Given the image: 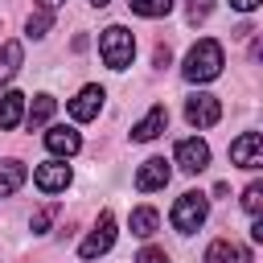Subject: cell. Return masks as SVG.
I'll list each match as a JSON object with an SVG mask.
<instances>
[{"mask_svg":"<svg viewBox=\"0 0 263 263\" xmlns=\"http://www.w3.org/2000/svg\"><path fill=\"white\" fill-rule=\"evenodd\" d=\"M185 78L189 82H214L218 74H222V45L214 41V37H201L189 53H185Z\"/></svg>","mask_w":263,"mask_h":263,"instance_id":"1","label":"cell"},{"mask_svg":"<svg viewBox=\"0 0 263 263\" xmlns=\"http://www.w3.org/2000/svg\"><path fill=\"white\" fill-rule=\"evenodd\" d=\"M99 53H103V62H107L111 70H127L132 58H136V37H132L123 25H107V29L99 33Z\"/></svg>","mask_w":263,"mask_h":263,"instance_id":"2","label":"cell"},{"mask_svg":"<svg viewBox=\"0 0 263 263\" xmlns=\"http://www.w3.org/2000/svg\"><path fill=\"white\" fill-rule=\"evenodd\" d=\"M205 214H210V197L205 193H197V189H189V193H181L177 197V205H173V230L177 234H193L201 222H205Z\"/></svg>","mask_w":263,"mask_h":263,"instance_id":"3","label":"cell"},{"mask_svg":"<svg viewBox=\"0 0 263 263\" xmlns=\"http://www.w3.org/2000/svg\"><path fill=\"white\" fill-rule=\"evenodd\" d=\"M111 242H115V218H111V210H103V214H99V222H95V230L82 238L78 255H82V259L107 255V251H111Z\"/></svg>","mask_w":263,"mask_h":263,"instance_id":"4","label":"cell"},{"mask_svg":"<svg viewBox=\"0 0 263 263\" xmlns=\"http://www.w3.org/2000/svg\"><path fill=\"white\" fill-rule=\"evenodd\" d=\"M230 164H238V168H259V164H263V136H259V132H242V136L230 144Z\"/></svg>","mask_w":263,"mask_h":263,"instance_id":"5","label":"cell"},{"mask_svg":"<svg viewBox=\"0 0 263 263\" xmlns=\"http://www.w3.org/2000/svg\"><path fill=\"white\" fill-rule=\"evenodd\" d=\"M205 164H210V144H205V140L189 136V140H181V144H177V168H181V173H189V177H193V173H201Z\"/></svg>","mask_w":263,"mask_h":263,"instance_id":"6","label":"cell"},{"mask_svg":"<svg viewBox=\"0 0 263 263\" xmlns=\"http://www.w3.org/2000/svg\"><path fill=\"white\" fill-rule=\"evenodd\" d=\"M33 185H37L41 193H62V189L70 185V164H66V160H45V164H37V168H33Z\"/></svg>","mask_w":263,"mask_h":263,"instance_id":"7","label":"cell"},{"mask_svg":"<svg viewBox=\"0 0 263 263\" xmlns=\"http://www.w3.org/2000/svg\"><path fill=\"white\" fill-rule=\"evenodd\" d=\"M185 119H189L193 127H214V123L222 119V103H218L214 95H193V99L185 103Z\"/></svg>","mask_w":263,"mask_h":263,"instance_id":"8","label":"cell"},{"mask_svg":"<svg viewBox=\"0 0 263 263\" xmlns=\"http://www.w3.org/2000/svg\"><path fill=\"white\" fill-rule=\"evenodd\" d=\"M168 177H173L168 160H164V156H152V160H144V164H140V173H136V189H140V193L164 189V185H168Z\"/></svg>","mask_w":263,"mask_h":263,"instance_id":"9","label":"cell"},{"mask_svg":"<svg viewBox=\"0 0 263 263\" xmlns=\"http://www.w3.org/2000/svg\"><path fill=\"white\" fill-rule=\"evenodd\" d=\"M99 107H103V86H82V90L70 99V119L86 123V119L99 115Z\"/></svg>","mask_w":263,"mask_h":263,"instance_id":"10","label":"cell"},{"mask_svg":"<svg viewBox=\"0 0 263 263\" xmlns=\"http://www.w3.org/2000/svg\"><path fill=\"white\" fill-rule=\"evenodd\" d=\"M45 148H49L53 156H74V152L82 148V136H78L74 127L58 123V127H49V132H45Z\"/></svg>","mask_w":263,"mask_h":263,"instance_id":"11","label":"cell"},{"mask_svg":"<svg viewBox=\"0 0 263 263\" xmlns=\"http://www.w3.org/2000/svg\"><path fill=\"white\" fill-rule=\"evenodd\" d=\"M164 127H168V111H164V103H156V107L132 127V140H140V144H144V140H156Z\"/></svg>","mask_w":263,"mask_h":263,"instance_id":"12","label":"cell"},{"mask_svg":"<svg viewBox=\"0 0 263 263\" xmlns=\"http://www.w3.org/2000/svg\"><path fill=\"white\" fill-rule=\"evenodd\" d=\"M205 263H251V251L238 247V242H230V238H218V242H210Z\"/></svg>","mask_w":263,"mask_h":263,"instance_id":"13","label":"cell"},{"mask_svg":"<svg viewBox=\"0 0 263 263\" xmlns=\"http://www.w3.org/2000/svg\"><path fill=\"white\" fill-rule=\"evenodd\" d=\"M21 119H25V95L21 90L0 95V132H12Z\"/></svg>","mask_w":263,"mask_h":263,"instance_id":"14","label":"cell"},{"mask_svg":"<svg viewBox=\"0 0 263 263\" xmlns=\"http://www.w3.org/2000/svg\"><path fill=\"white\" fill-rule=\"evenodd\" d=\"M127 222H132V234H136V238H152V234H156V222H160V214H156L152 205H136Z\"/></svg>","mask_w":263,"mask_h":263,"instance_id":"15","label":"cell"},{"mask_svg":"<svg viewBox=\"0 0 263 263\" xmlns=\"http://www.w3.org/2000/svg\"><path fill=\"white\" fill-rule=\"evenodd\" d=\"M21 62H25V49H21V41H4L0 45V86L21 70Z\"/></svg>","mask_w":263,"mask_h":263,"instance_id":"16","label":"cell"},{"mask_svg":"<svg viewBox=\"0 0 263 263\" xmlns=\"http://www.w3.org/2000/svg\"><path fill=\"white\" fill-rule=\"evenodd\" d=\"M25 185V164L21 160H4L0 164V197H12Z\"/></svg>","mask_w":263,"mask_h":263,"instance_id":"17","label":"cell"},{"mask_svg":"<svg viewBox=\"0 0 263 263\" xmlns=\"http://www.w3.org/2000/svg\"><path fill=\"white\" fill-rule=\"evenodd\" d=\"M53 107H58V99H53V95H37V99H33V107L25 111V123H29V127H45V123H49V115H53Z\"/></svg>","mask_w":263,"mask_h":263,"instance_id":"18","label":"cell"},{"mask_svg":"<svg viewBox=\"0 0 263 263\" xmlns=\"http://www.w3.org/2000/svg\"><path fill=\"white\" fill-rule=\"evenodd\" d=\"M127 8H132L136 16H168L173 0H127Z\"/></svg>","mask_w":263,"mask_h":263,"instance_id":"19","label":"cell"},{"mask_svg":"<svg viewBox=\"0 0 263 263\" xmlns=\"http://www.w3.org/2000/svg\"><path fill=\"white\" fill-rule=\"evenodd\" d=\"M25 29H29V37H45L49 29H53V12H45V8H37L29 21H25Z\"/></svg>","mask_w":263,"mask_h":263,"instance_id":"20","label":"cell"},{"mask_svg":"<svg viewBox=\"0 0 263 263\" xmlns=\"http://www.w3.org/2000/svg\"><path fill=\"white\" fill-rule=\"evenodd\" d=\"M259 205H263V185L255 181V185L242 189V210H247V214H259Z\"/></svg>","mask_w":263,"mask_h":263,"instance_id":"21","label":"cell"},{"mask_svg":"<svg viewBox=\"0 0 263 263\" xmlns=\"http://www.w3.org/2000/svg\"><path fill=\"white\" fill-rule=\"evenodd\" d=\"M53 214H58V205H41L37 214H33V234H41V230H49V222H53Z\"/></svg>","mask_w":263,"mask_h":263,"instance_id":"22","label":"cell"},{"mask_svg":"<svg viewBox=\"0 0 263 263\" xmlns=\"http://www.w3.org/2000/svg\"><path fill=\"white\" fill-rule=\"evenodd\" d=\"M210 8H214V0H189V12H185V16L197 25V21H205V16H210Z\"/></svg>","mask_w":263,"mask_h":263,"instance_id":"23","label":"cell"},{"mask_svg":"<svg viewBox=\"0 0 263 263\" xmlns=\"http://www.w3.org/2000/svg\"><path fill=\"white\" fill-rule=\"evenodd\" d=\"M136 263H168V255H164L160 247H144V251L136 255Z\"/></svg>","mask_w":263,"mask_h":263,"instance_id":"24","label":"cell"},{"mask_svg":"<svg viewBox=\"0 0 263 263\" xmlns=\"http://www.w3.org/2000/svg\"><path fill=\"white\" fill-rule=\"evenodd\" d=\"M230 8H238V12H255L259 0H230Z\"/></svg>","mask_w":263,"mask_h":263,"instance_id":"25","label":"cell"},{"mask_svg":"<svg viewBox=\"0 0 263 263\" xmlns=\"http://www.w3.org/2000/svg\"><path fill=\"white\" fill-rule=\"evenodd\" d=\"M156 66H168V45H156Z\"/></svg>","mask_w":263,"mask_h":263,"instance_id":"26","label":"cell"},{"mask_svg":"<svg viewBox=\"0 0 263 263\" xmlns=\"http://www.w3.org/2000/svg\"><path fill=\"white\" fill-rule=\"evenodd\" d=\"M37 4H41V8H45V12H53V8H62V4H66V0H37Z\"/></svg>","mask_w":263,"mask_h":263,"instance_id":"27","label":"cell"},{"mask_svg":"<svg viewBox=\"0 0 263 263\" xmlns=\"http://www.w3.org/2000/svg\"><path fill=\"white\" fill-rule=\"evenodd\" d=\"M90 4H95V8H103V4H111V0H90Z\"/></svg>","mask_w":263,"mask_h":263,"instance_id":"28","label":"cell"}]
</instances>
